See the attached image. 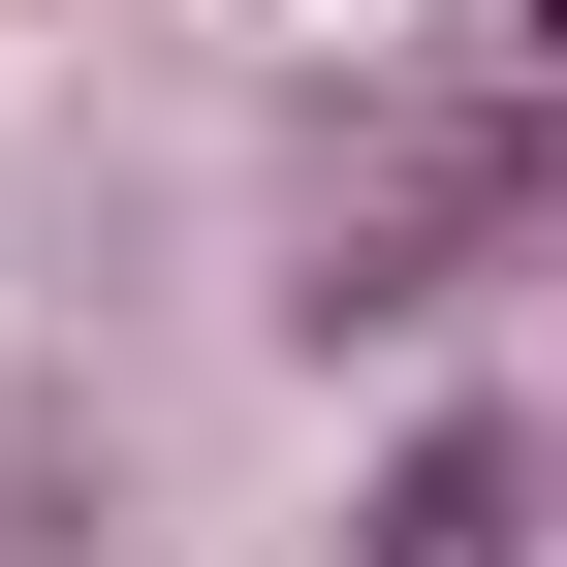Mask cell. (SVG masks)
<instances>
[{"mask_svg": "<svg viewBox=\"0 0 567 567\" xmlns=\"http://www.w3.org/2000/svg\"><path fill=\"white\" fill-rule=\"evenodd\" d=\"M379 567H505V442H410L379 473Z\"/></svg>", "mask_w": 567, "mask_h": 567, "instance_id": "cell-1", "label": "cell"}, {"mask_svg": "<svg viewBox=\"0 0 567 567\" xmlns=\"http://www.w3.org/2000/svg\"><path fill=\"white\" fill-rule=\"evenodd\" d=\"M536 32H567V0H536Z\"/></svg>", "mask_w": 567, "mask_h": 567, "instance_id": "cell-2", "label": "cell"}]
</instances>
